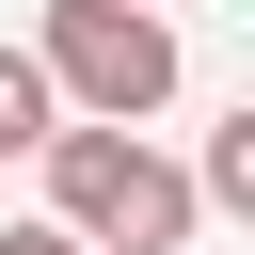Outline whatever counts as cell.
<instances>
[{
	"label": "cell",
	"instance_id": "6da1fadb",
	"mask_svg": "<svg viewBox=\"0 0 255 255\" xmlns=\"http://www.w3.org/2000/svg\"><path fill=\"white\" fill-rule=\"evenodd\" d=\"M32 159H48V223H64L80 255H191V223H207L191 175H175L143 128H48Z\"/></svg>",
	"mask_w": 255,
	"mask_h": 255
},
{
	"label": "cell",
	"instance_id": "7a4b0ae2",
	"mask_svg": "<svg viewBox=\"0 0 255 255\" xmlns=\"http://www.w3.org/2000/svg\"><path fill=\"white\" fill-rule=\"evenodd\" d=\"M32 64H48V96H64V128H143V112L175 96V32H159L143 0H48V32H32Z\"/></svg>",
	"mask_w": 255,
	"mask_h": 255
},
{
	"label": "cell",
	"instance_id": "3957f363",
	"mask_svg": "<svg viewBox=\"0 0 255 255\" xmlns=\"http://www.w3.org/2000/svg\"><path fill=\"white\" fill-rule=\"evenodd\" d=\"M48 128H64V96H48V64H32V48H0V159H32Z\"/></svg>",
	"mask_w": 255,
	"mask_h": 255
},
{
	"label": "cell",
	"instance_id": "277c9868",
	"mask_svg": "<svg viewBox=\"0 0 255 255\" xmlns=\"http://www.w3.org/2000/svg\"><path fill=\"white\" fill-rule=\"evenodd\" d=\"M191 207H255V112H223V128H207V175H191Z\"/></svg>",
	"mask_w": 255,
	"mask_h": 255
},
{
	"label": "cell",
	"instance_id": "5b68a950",
	"mask_svg": "<svg viewBox=\"0 0 255 255\" xmlns=\"http://www.w3.org/2000/svg\"><path fill=\"white\" fill-rule=\"evenodd\" d=\"M0 255H80V239H64V223H0Z\"/></svg>",
	"mask_w": 255,
	"mask_h": 255
}]
</instances>
